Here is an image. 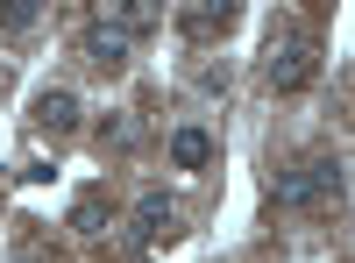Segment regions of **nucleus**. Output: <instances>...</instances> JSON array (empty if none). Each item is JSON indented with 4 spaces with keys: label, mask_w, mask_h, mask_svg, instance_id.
<instances>
[{
    "label": "nucleus",
    "mask_w": 355,
    "mask_h": 263,
    "mask_svg": "<svg viewBox=\"0 0 355 263\" xmlns=\"http://www.w3.org/2000/svg\"><path fill=\"white\" fill-rule=\"evenodd\" d=\"M0 28H15V36H21V28H36V8H28V0H15V8L0 15Z\"/></svg>",
    "instance_id": "9b49d317"
},
{
    "label": "nucleus",
    "mask_w": 355,
    "mask_h": 263,
    "mask_svg": "<svg viewBox=\"0 0 355 263\" xmlns=\"http://www.w3.org/2000/svg\"><path fill=\"white\" fill-rule=\"evenodd\" d=\"M178 28H185L192 43H214V36L234 28V8H227V0H206V8H185V15H178Z\"/></svg>",
    "instance_id": "423d86ee"
},
{
    "label": "nucleus",
    "mask_w": 355,
    "mask_h": 263,
    "mask_svg": "<svg viewBox=\"0 0 355 263\" xmlns=\"http://www.w3.org/2000/svg\"><path fill=\"white\" fill-rule=\"evenodd\" d=\"M107 221H114V199H107V192H78V199H71V235H78V242H100Z\"/></svg>",
    "instance_id": "39448f33"
},
{
    "label": "nucleus",
    "mask_w": 355,
    "mask_h": 263,
    "mask_svg": "<svg viewBox=\"0 0 355 263\" xmlns=\"http://www.w3.org/2000/svg\"><path fill=\"white\" fill-rule=\"evenodd\" d=\"M270 199H277V207H313V178H306V164H284L277 178H270Z\"/></svg>",
    "instance_id": "6e6552de"
},
{
    "label": "nucleus",
    "mask_w": 355,
    "mask_h": 263,
    "mask_svg": "<svg viewBox=\"0 0 355 263\" xmlns=\"http://www.w3.org/2000/svg\"><path fill=\"white\" fill-rule=\"evenodd\" d=\"M199 85L206 93H227V65H199Z\"/></svg>",
    "instance_id": "f8f14e48"
},
{
    "label": "nucleus",
    "mask_w": 355,
    "mask_h": 263,
    "mask_svg": "<svg viewBox=\"0 0 355 263\" xmlns=\"http://www.w3.org/2000/svg\"><path fill=\"white\" fill-rule=\"evenodd\" d=\"M306 178H313V199H341V192H348V164H341V157H313Z\"/></svg>",
    "instance_id": "1a4fd4ad"
},
{
    "label": "nucleus",
    "mask_w": 355,
    "mask_h": 263,
    "mask_svg": "<svg viewBox=\"0 0 355 263\" xmlns=\"http://www.w3.org/2000/svg\"><path fill=\"white\" fill-rule=\"evenodd\" d=\"M28 114H36L43 135H71V128H78V93H71V85H50V93H36Z\"/></svg>",
    "instance_id": "20e7f679"
},
{
    "label": "nucleus",
    "mask_w": 355,
    "mask_h": 263,
    "mask_svg": "<svg viewBox=\"0 0 355 263\" xmlns=\"http://www.w3.org/2000/svg\"><path fill=\"white\" fill-rule=\"evenodd\" d=\"M171 235H178V199L142 192V199H135V242H142V249H157V242H171Z\"/></svg>",
    "instance_id": "f03ea898"
},
{
    "label": "nucleus",
    "mask_w": 355,
    "mask_h": 263,
    "mask_svg": "<svg viewBox=\"0 0 355 263\" xmlns=\"http://www.w3.org/2000/svg\"><path fill=\"white\" fill-rule=\"evenodd\" d=\"M128 57H135V36H121V28H107V22L85 28V65L93 71H121Z\"/></svg>",
    "instance_id": "7ed1b4c3"
},
{
    "label": "nucleus",
    "mask_w": 355,
    "mask_h": 263,
    "mask_svg": "<svg viewBox=\"0 0 355 263\" xmlns=\"http://www.w3.org/2000/svg\"><path fill=\"white\" fill-rule=\"evenodd\" d=\"M135 142H142V121H135V114H114V121L100 128V150H135Z\"/></svg>",
    "instance_id": "9d476101"
},
{
    "label": "nucleus",
    "mask_w": 355,
    "mask_h": 263,
    "mask_svg": "<svg viewBox=\"0 0 355 263\" xmlns=\"http://www.w3.org/2000/svg\"><path fill=\"white\" fill-rule=\"evenodd\" d=\"M313 71H320V43L306 28H277V36L263 43V78H270V93H299V85H313Z\"/></svg>",
    "instance_id": "f257e3e1"
},
{
    "label": "nucleus",
    "mask_w": 355,
    "mask_h": 263,
    "mask_svg": "<svg viewBox=\"0 0 355 263\" xmlns=\"http://www.w3.org/2000/svg\"><path fill=\"white\" fill-rule=\"evenodd\" d=\"M171 164L178 171H206V164H214V135H206V128H171Z\"/></svg>",
    "instance_id": "0eeeda50"
}]
</instances>
